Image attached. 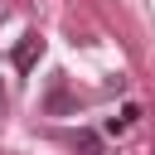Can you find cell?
Listing matches in <instances>:
<instances>
[{
    "label": "cell",
    "instance_id": "obj_1",
    "mask_svg": "<svg viewBox=\"0 0 155 155\" xmlns=\"http://www.w3.org/2000/svg\"><path fill=\"white\" fill-rule=\"evenodd\" d=\"M44 58V39H39V29H29V34H19V44L10 48V63L19 68V73H29L34 63Z\"/></svg>",
    "mask_w": 155,
    "mask_h": 155
},
{
    "label": "cell",
    "instance_id": "obj_2",
    "mask_svg": "<svg viewBox=\"0 0 155 155\" xmlns=\"http://www.w3.org/2000/svg\"><path fill=\"white\" fill-rule=\"evenodd\" d=\"M68 107H73V97H68L63 78H53V87H48V97H44V111H48V116H58V111H68Z\"/></svg>",
    "mask_w": 155,
    "mask_h": 155
},
{
    "label": "cell",
    "instance_id": "obj_3",
    "mask_svg": "<svg viewBox=\"0 0 155 155\" xmlns=\"http://www.w3.org/2000/svg\"><path fill=\"white\" fill-rule=\"evenodd\" d=\"M73 145H78L82 155H102V136H97V131H78V136H73Z\"/></svg>",
    "mask_w": 155,
    "mask_h": 155
},
{
    "label": "cell",
    "instance_id": "obj_4",
    "mask_svg": "<svg viewBox=\"0 0 155 155\" xmlns=\"http://www.w3.org/2000/svg\"><path fill=\"white\" fill-rule=\"evenodd\" d=\"M136 116H140L136 107H121V116H107V131H111V136H121V131H126V126H131Z\"/></svg>",
    "mask_w": 155,
    "mask_h": 155
},
{
    "label": "cell",
    "instance_id": "obj_5",
    "mask_svg": "<svg viewBox=\"0 0 155 155\" xmlns=\"http://www.w3.org/2000/svg\"><path fill=\"white\" fill-rule=\"evenodd\" d=\"M0 107H5V82H0Z\"/></svg>",
    "mask_w": 155,
    "mask_h": 155
}]
</instances>
